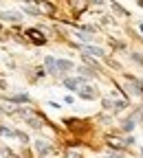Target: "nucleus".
Masks as SVG:
<instances>
[{
	"label": "nucleus",
	"instance_id": "9d476101",
	"mask_svg": "<svg viewBox=\"0 0 143 158\" xmlns=\"http://www.w3.org/2000/svg\"><path fill=\"white\" fill-rule=\"evenodd\" d=\"M130 130H134V121H132V118H128V121L124 123V132H130Z\"/></svg>",
	"mask_w": 143,
	"mask_h": 158
},
{
	"label": "nucleus",
	"instance_id": "7ed1b4c3",
	"mask_svg": "<svg viewBox=\"0 0 143 158\" xmlns=\"http://www.w3.org/2000/svg\"><path fill=\"white\" fill-rule=\"evenodd\" d=\"M64 86H66V88H71V90H77V92H79V88H81V86H86V79H84V77L64 79Z\"/></svg>",
	"mask_w": 143,
	"mask_h": 158
},
{
	"label": "nucleus",
	"instance_id": "1a4fd4ad",
	"mask_svg": "<svg viewBox=\"0 0 143 158\" xmlns=\"http://www.w3.org/2000/svg\"><path fill=\"white\" fill-rule=\"evenodd\" d=\"M11 101H15V103H20V101H29V97H27V94H15V97H11Z\"/></svg>",
	"mask_w": 143,
	"mask_h": 158
},
{
	"label": "nucleus",
	"instance_id": "6e6552de",
	"mask_svg": "<svg viewBox=\"0 0 143 158\" xmlns=\"http://www.w3.org/2000/svg\"><path fill=\"white\" fill-rule=\"evenodd\" d=\"M2 18H5V20H13V22H18L22 15H20V13H13V11H7V13H2Z\"/></svg>",
	"mask_w": 143,
	"mask_h": 158
},
{
	"label": "nucleus",
	"instance_id": "39448f33",
	"mask_svg": "<svg viewBox=\"0 0 143 158\" xmlns=\"http://www.w3.org/2000/svg\"><path fill=\"white\" fill-rule=\"evenodd\" d=\"M79 97H81V99H88V101H90V99L97 97V92H95V88H90V86H81V88H79Z\"/></svg>",
	"mask_w": 143,
	"mask_h": 158
},
{
	"label": "nucleus",
	"instance_id": "f8f14e48",
	"mask_svg": "<svg viewBox=\"0 0 143 158\" xmlns=\"http://www.w3.org/2000/svg\"><path fill=\"white\" fill-rule=\"evenodd\" d=\"M139 29H141V33H143V24H139Z\"/></svg>",
	"mask_w": 143,
	"mask_h": 158
},
{
	"label": "nucleus",
	"instance_id": "f257e3e1",
	"mask_svg": "<svg viewBox=\"0 0 143 158\" xmlns=\"http://www.w3.org/2000/svg\"><path fill=\"white\" fill-rule=\"evenodd\" d=\"M44 66L49 68V73L57 75V73L71 70V68H73V62H68V59H55V57H46V59H44Z\"/></svg>",
	"mask_w": 143,
	"mask_h": 158
},
{
	"label": "nucleus",
	"instance_id": "f03ea898",
	"mask_svg": "<svg viewBox=\"0 0 143 158\" xmlns=\"http://www.w3.org/2000/svg\"><path fill=\"white\" fill-rule=\"evenodd\" d=\"M35 154H37L40 158H44V156L53 154V147H51V143H46V141H35Z\"/></svg>",
	"mask_w": 143,
	"mask_h": 158
},
{
	"label": "nucleus",
	"instance_id": "9b49d317",
	"mask_svg": "<svg viewBox=\"0 0 143 158\" xmlns=\"http://www.w3.org/2000/svg\"><path fill=\"white\" fill-rule=\"evenodd\" d=\"M108 158H126V156H119V154H108Z\"/></svg>",
	"mask_w": 143,
	"mask_h": 158
},
{
	"label": "nucleus",
	"instance_id": "423d86ee",
	"mask_svg": "<svg viewBox=\"0 0 143 158\" xmlns=\"http://www.w3.org/2000/svg\"><path fill=\"white\" fill-rule=\"evenodd\" d=\"M81 51H84L86 55H95V57H104V51H101L99 46H81Z\"/></svg>",
	"mask_w": 143,
	"mask_h": 158
},
{
	"label": "nucleus",
	"instance_id": "20e7f679",
	"mask_svg": "<svg viewBox=\"0 0 143 158\" xmlns=\"http://www.w3.org/2000/svg\"><path fill=\"white\" fill-rule=\"evenodd\" d=\"M27 37H31L35 44H44V42H46V40H44V35L40 33L37 29H27Z\"/></svg>",
	"mask_w": 143,
	"mask_h": 158
},
{
	"label": "nucleus",
	"instance_id": "0eeeda50",
	"mask_svg": "<svg viewBox=\"0 0 143 158\" xmlns=\"http://www.w3.org/2000/svg\"><path fill=\"white\" fill-rule=\"evenodd\" d=\"M108 143H110V145H117V149H124V147H126V141H121V138H115V136L108 138Z\"/></svg>",
	"mask_w": 143,
	"mask_h": 158
}]
</instances>
